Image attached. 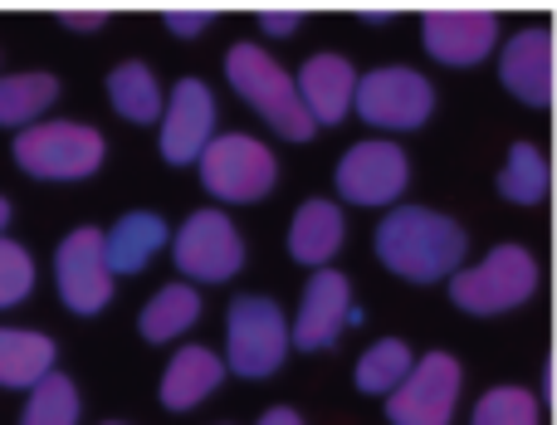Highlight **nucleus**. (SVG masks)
<instances>
[{"instance_id": "1", "label": "nucleus", "mask_w": 557, "mask_h": 425, "mask_svg": "<svg viewBox=\"0 0 557 425\" xmlns=\"http://www.w3.org/2000/svg\"><path fill=\"white\" fill-rule=\"evenodd\" d=\"M376 260L406 284H450L465 270V225L431 205H396L372 235Z\"/></svg>"}, {"instance_id": "2", "label": "nucleus", "mask_w": 557, "mask_h": 425, "mask_svg": "<svg viewBox=\"0 0 557 425\" xmlns=\"http://www.w3.org/2000/svg\"><path fill=\"white\" fill-rule=\"evenodd\" d=\"M225 78H231L235 93H240L278 137L308 142V137L318 133L313 117L298 103V88H294V78H288V68L278 64L274 54H264L260 45H235L231 54H225Z\"/></svg>"}, {"instance_id": "3", "label": "nucleus", "mask_w": 557, "mask_h": 425, "mask_svg": "<svg viewBox=\"0 0 557 425\" xmlns=\"http://www.w3.org/2000/svg\"><path fill=\"white\" fill-rule=\"evenodd\" d=\"M533 289H539V260L523 245H499L480 264L455 274L450 303L460 313H474V318H494V313H509L519 303H529Z\"/></svg>"}, {"instance_id": "4", "label": "nucleus", "mask_w": 557, "mask_h": 425, "mask_svg": "<svg viewBox=\"0 0 557 425\" xmlns=\"http://www.w3.org/2000/svg\"><path fill=\"white\" fill-rule=\"evenodd\" d=\"M288 358V318L274 299L245 293L225 313V372L245 382H264Z\"/></svg>"}, {"instance_id": "5", "label": "nucleus", "mask_w": 557, "mask_h": 425, "mask_svg": "<svg viewBox=\"0 0 557 425\" xmlns=\"http://www.w3.org/2000/svg\"><path fill=\"white\" fill-rule=\"evenodd\" d=\"M15 166L39 182H84L103 166V133L88 123H35L15 133Z\"/></svg>"}, {"instance_id": "6", "label": "nucleus", "mask_w": 557, "mask_h": 425, "mask_svg": "<svg viewBox=\"0 0 557 425\" xmlns=\"http://www.w3.org/2000/svg\"><path fill=\"white\" fill-rule=\"evenodd\" d=\"M201 186L225 205H250L264 201L278 182V162L274 152L250 133H221L211 147L201 152Z\"/></svg>"}, {"instance_id": "7", "label": "nucleus", "mask_w": 557, "mask_h": 425, "mask_svg": "<svg viewBox=\"0 0 557 425\" xmlns=\"http://www.w3.org/2000/svg\"><path fill=\"white\" fill-rule=\"evenodd\" d=\"M352 113L362 117L367 127H376V133H416V127H425L435 113V88H431V78L416 74V68L386 64V68H372V74L357 78Z\"/></svg>"}, {"instance_id": "8", "label": "nucleus", "mask_w": 557, "mask_h": 425, "mask_svg": "<svg viewBox=\"0 0 557 425\" xmlns=\"http://www.w3.org/2000/svg\"><path fill=\"white\" fill-rule=\"evenodd\" d=\"M172 260L191 284H225L240 274L245 240L225 211H196L172 235Z\"/></svg>"}, {"instance_id": "9", "label": "nucleus", "mask_w": 557, "mask_h": 425, "mask_svg": "<svg viewBox=\"0 0 557 425\" xmlns=\"http://www.w3.org/2000/svg\"><path fill=\"white\" fill-rule=\"evenodd\" d=\"M465 372L450 352H425L411 367V377L386 397V421L392 425H450L460 407Z\"/></svg>"}, {"instance_id": "10", "label": "nucleus", "mask_w": 557, "mask_h": 425, "mask_svg": "<svg viewBox=\"0 0 557 425\" xmlns=\"http://www.w3.org/2000/svg\"><path fill=\"white\" fill-rule=\"evenodd\" d=\"M367 313L352 303V284L337 270H313V279L304 284V303L298 318L288 323V348L298 352H323L343 338L347 328H357Z\"/></svg>"}, {"instance_id": "11", "label": "nucleus", "mask_w": 557, "mask_h": 425, "mask_svg": "<svg viewBox=\"0 0 557 425\" xmlns=\"http://www.w3.org/2000/svg\"><path fill=\"white\" fill-rule=\"evenodd\" d=\"M411 182V162L396 142L386 137H367V142L347 147L343 162H337V196L347 205H362V211H376V205H396V196Z\"/></svg>"}, {"instance_id": "12", "label": "nucleus", "mask_w": 557, "mask_h": 425, "mask_svg": "<svg viewBox=\"0 0 557 425\" xmlns=\"http://www.w3.org/2000/svg\"><path fill=\"white\" fill-rule=\"evenodd\" d=\"M54 284H59L64 309L84 313V318H94V313L108 309V299H113V270H108V254H103V230L78 225L74 235L59 240Z\"/></svg>"}, {"instance_id": "13", "label": "nucleus", "mask_w": 557, "mask_h": 425, "mask_svg": "<svg viewBox=\"0 0 557 425\" xmlns=\"http://www.w3.org/2000/svg\"><path fill=\"white\" fill-rule=\"evenodd\" d=\"M157 142H162V157L172 166L201 162V152L215 142V98L201 78H182V84L166 93Z\"/></svg>"}, {"instance_id": "14", "label": "nucleus", "mask_w": 557, "mask_h": 425, "mask_svg": "<svg viewBox=\"0 0 557 425\" xmlns=\"http://www.w3.org/2000/svg\"><path fill=\"white\" fill-rule=\"evenodd\" d=\"M421 45L435 64L474 68L499 45V20L490 10H431L421 20Z\"/></svg>"}, {"instance_id": "15", "label": "nucleus", "mask_w": 557, "mask_h": 425, "mask_svg": "<svg viewBox=\"0 0 557 425\" xmlns=\"http://www.w3.org/2000/svg\"><path fill=\"white\" fill-rule=\"evenodd\" d=\"M298 103L313 117V127H337L347 113H352L357 98V68L347 64L343 54H308L304 68L294 74Z\"/></svg>"}, {"instance_id": "16", "label": "nucleus", "mask_w": 557, "mask_h": 425, "mask_svg": "<svg viewBox=\"0 0 557 425\" xmlns=\"http://www.w3.org/2000/svg\"><path fill=\"white\" fill-rule=\"evenodd\" d=\"M499 78L519 103L548 108L553 103V29L548 25L519 29L499 54Z\"/></svg>"}, {"instance_id": "17", "label": "nucleus", "mask_w": 557, "mask_h": 425, "mask_svg": "<svg viewBox=\"0 0 557 425\" xmlns=\"http://www.w3.org/2000/svg\"><path fill=\"white\" fill-rule=\"evenodd\" d=\"M347 240V215L337 201H304L294 211V225H288V254H294L298 264H308V270H327L333 264V254L343 250Z\"/></svg>"}, {"instance_id": "18", "label": "nucleus", "mask_w": 557, "mask_h": 425, "mask_svg": "<svg viewBox=\"0 0 557 425\" xmlns=\"http://www.w3.org/2000/svg\"><path fill=\"white\" fill-rule=\"evenodd\" d=\"M166 240H172V230H166L162 215L152 211H127L123 221L113 225V230L103 235V254H108V270L117 274H143L147 264L157 260V250H166Z\"/></svg>"}, {"instance_id": "19", "label": "nucleus", "mask_w": 557, "mask_h": 425, "mask_svg": "<svg viewBox=\"0 0 557 425\" xmlns=\"http://www.w3.org/2000/svg\"><path fill=\"white\" fill-rule=\"evenodd\" d=\"M221 382H225V358H215L211 348H182L162 372V407L196 411Z\"/></svg>"}, {"instance_id": "20", "label": "nucleus", "mask_w": 557, "mask_h": 425, "mask_svg": "<svg viewBox=\"0 0 557 425\" xmlns=\"http://www.w3.org/2000/svg\"><path fill=\"white\" fill-rule=\"evenodd\" d=\"M59 348L45 333L29 328H0V387L10 391H35L39 382L54 372Z\"/></svg>"}, {"instance_id": "21", "label": "nucleus", "mask_w": 557, "mask_h": 425, "mask_svg": "<svg viewBox=\"0 0 557 425\" xmlns=\"http://www.w3.org/2000/svg\"><path fill=\"white\" fill-rule=\"evenodd\" d=\"M108 103H113L117 117L127 123H162V108H166V93L157 84V74L143 64V59H127L108 74Z\"/></svg>"}, {"instance_id": "22", "label": "nucleus", "mask_w": 557, "mask_h": 425, "mask_svg": "<svg viewBox=\"0 0 557 425\" xmlns=\"http://www.w3.org/2000/svg\"><path fill=\"white\" fill-rule=\"evenodd\" d=\"M59 78L54 74H0V127H35L54 108Z\"/></svg>"}, {"instance_id": "23", "label": "nucleus", "mask_w": 557, "mask_h": 425, "mask_svg": "<svg viewBox=\"0 0 557 425\" xmlns=\"http://www.w3.org/2000/svg\"><path fill=\"white\" fill-rule=\"evenodd\" d=\"M196 318H201V293H196L191 284H166V289L152 293V303L143 309L137 328H143L147 342H172V338H182L186 328H196Z\"/></svg>"}, {"instance_id": "24", "label": "nucleus", "mask_w": 557, "mask_h": 425, "mask_svg": "<svg viewBox=\"0 0 557 425\" xmlns=\"http://www.w3.org/2000/svg\"><path fill=\"white\" fill-rule=\"evenodd\" d=\"M553 186V166L548 152L539 142H513L509 157H504V172H499V196L513 205H539Z\"/></svg>"}, {"instance_id": "25", "label": "nucleus", "mask_w": 557, "mask_h": 425, "mask_svg": "<svg viewBox=\"0 0 557 425\" xmlns=\"http://www.w3.org/2000/svg\"><path fill=\"white\" fill-rule=\"evenodd\" d=\"M411 367H416L411 348H406L401 338H382L357 358L352 382H357V391H367V397H392V391L411 377Z\"/></svg>"}, {"instance_id": "26", "label": "nucleus", "mask_w": 557, "mask_h": 425, "mask_svg": "<svg viewBox=\"0 0 557 425\" xmlns=\"http://www.w3.org/2000/svg\"><path fill=\"white\" fill-rule=\"evenodd\" d=\"M20 425H78V391L64 372H49L25 401Z\"/></svg>"}, {"instance_id": "27", "label": "nucleus", "mask_w": 557, "mask_h": 425, "mask_svg": "<svg viewBox=\"0 0 557 425\" xmlns=\"http://www.w3.org/2000/svg\"><path fill=\"white\" fill-rule=\"evenodd\" d=\"M470 425H539V401L523 387H494L480 397Z\"/></svg>"}, {"instance_id": "28", "label": "nucleus", "mask_w": 557, "mask_h": 425, "mask_svg": "<svg viewBox=\"0 0 557 425\" xmlns=\"http://www.w3.org/2000/svg\"><path fill=\"white\" fill-rule=\"evenodd\" d=\"M29 289H35V260H29V250L15 240H0V309H15Z\"/></svg>"}, {"instance_id": "29", "label": "nucleus", "mask_w": 557, "mask_h": 425, "mask_svg": "<svg viewBox=\"0 0 557 425\" xmlns=\"http://www.w3.org/2000/svg\"><path fill=\"white\" fill-rule=\"evenodd\" d=\"M166 29H172V35H201V29L206 25H211V20H215V10H166Z\"/></svg>"}, {"instance_id": "30", "label": "nucleus", "mask_w": 557, "mask_h": 425, "mask_svg": "<svg viewBox=\"0 0 557 425\" xmlns=\"http://www.w3.org/2000/svg\"><path fill=\"white\" fill-rule=\"evenodd\" d=\"M298 25H304V15H298V10H260V29H264V35H294Z\"/></svg>"}, {"instance_id": "31", "label": "nucleus", "mask_w": 557, "mask_h": 425, "mask_svg": "<svg viewBox=\"0 0 557 425\" xmlns=\"http://www.w3.org/2000/svg\"><path fill=\"white\" fill-rule=\"evenodd\" d=\"M103 20H108V10H64L59 25L64 29H103Z\"/></svg>"}, {"instance_id": "32", "label": "nucleus", "mask_w": 557, "mask_h": 425, "mask_svg": "<svg viewBox=\"0 0 557 425\" xmlns=\"http://www.w3.org/2000/svg\"><path fill=\"white\" fill-rule=\"evenodd\" d=\"M255 425H304V416H298V411H288V407H274V411H264Z\"/></svg>"}, {"instance_id": "33", "label": "nucleus", "mask_w": 557, "mask_h": 425, "mask_svg": "<svg viewBox=\"0 0 557 425\" xmlns=\"http://www.w3.org/2000/svg\"><path fill=\"white\" fill-rule=\"evenodd\" d=\"M5 225H10V201L0 196V240H5Z\"/></svg>"}, {"instance_id": "34", "label": "nucleus", "mask_w": 557, "mask_h": 425, "mask_svg": "<svg viewBox=\"0 0 557 425\" xmlns=\"http://www.w3.org/2000/svg\"><path fill=\"white\" fill-rule=\"evenodd\" d=\"M108 425H123V421H108Z\"/></svg>"}]
</instances>
